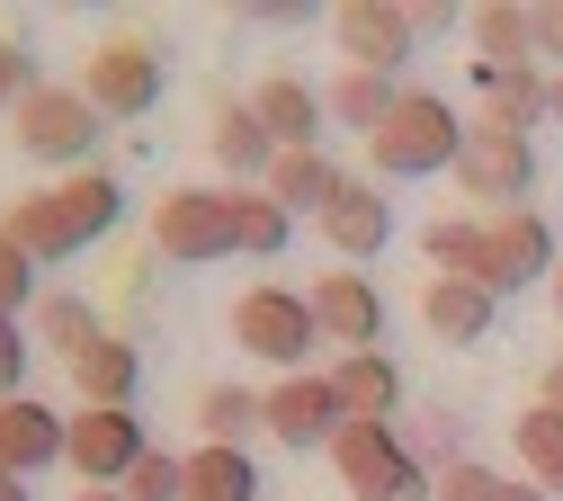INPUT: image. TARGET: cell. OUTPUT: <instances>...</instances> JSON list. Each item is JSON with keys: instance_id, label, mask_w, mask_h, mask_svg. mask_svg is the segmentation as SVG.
Masks as SVG:
<instances>
[{"instance_id": "1", "label": "cell", "mask_w": 563, "mask_h": 501, "mask_svg": "<svg viewBox=\"0 0 563 501\" xmlns=\"http://www.w3.org/2000/svg\"><path fill=\"white\" fill-rule=\"evenodd\" d=\"M117 215H125L117 171H73V179H54V188L19 197L10 215H0V233H10V242L45 269V260H73V251L108 242V233H117Z\"/></svg>"}, {"instance_id": "2", "label": "cell", "mask_w": 563, "mask_h": 501, "mask_svg": "<svg viewBox=\"0 0 563 501\" xmlns=\"http://www.w3.org/2000/svg\"><path fill=\"white\" fill-rule=\"evenodd\" d=\"M465 134H474V126H465L439 90H402L394 117L367 134V162H376L385 179H439V171H456Z\"/></svg>"}, {"instance_id": "3", "label": "cell", "mask_w": 563, "mask_h": 501, "mask_svg": "<svg viewBox=\"0 0 563 501\" xmlns=\"http://www.w3.org/2000/svg\"><path fill=\"white\" fill-rule=\"evenodd\" d=\"M331 466H340L349 501H439V475L402 448L394 421H349L331 439Z\"/></svg>"}, {"instance_id": "4", "label": "cell", "mask_w": 563, "mask_h": 501, "mask_svg": "<svg viewBox=\"0 0 563 501\" xmlns=\"http://www.w3.org/2000/svg\"><path fill=\"white\" fill-rule=\"evenodd\" d=\"M153 251L179 269L242 260V188H170L153 206Z\"/></svg>"}, {"instance_id": "5", "label": "cell", "mask_w": 563, "mask_h": 501, "mask_svg": "<svg viewBox=\"0 0 563 501\" xmlns=\"http://www.w3.org/2000/svg\"><path fill=\"white\" fill-rule=\"evenodd\" d=\"M233 340L260 358V368H287V377H305V358H313V340H322L313 296H296V286H251V296L233 305Z\"/></svg>"}, {"instance_id": "6", "label": "cell", "mask_w": 563, "mask_h": 501, "mask_svg": "<svg viewBox=\"0 0 563 501\" xmlns=\"http://www.w3.org/2000/svg\"><path fill=\"white\" fill-rule=\"evenodd\" d=\"M456 188L483 215H519L537 197V143L528 134H501V126H474L465 153H456Z\"/></svg>"}, {"instance_id": "7", "label": "cell", "mask_w": 563, "mask_h": 501, "mask_svg": "<svg viewBox=\"0 0 563 501\" xmlns=\"http://www.w3.org/2000/svg\"><path fill=\"white\" fill-rule=\"evenodd\" d=\"M81 99H90L99 117H117V126L153 117V108H162V54H153L144 36H99L90 63H81Z\"/></svg>"}, {"instance_id": "8", "label": "cell", "mask_w": 563, "mask_h": 501, "mask_svg": "<svg viewBox=\"0 0 563 501\" xmlns=\"http://www.w3.org/2000/svg\"><path fill=\"white\" fill-rule=\"evenodd\" d=\"M10 134H19V153H36V162H81L90 143L108 134V117H99L81 90L45 81V90H27V99L10 108Z\"/></svg>"}, {"instance_id": "9", "label": "cell", "mask_w": 563, "mask_h": 501, "mask_svg": "<svg viewBox=\"0 0 563 501\" xmlns=\"http://www.w3.org/2000/svg\"><path fill=\"white\" fill-rule=\"evenodd\" d=\"M563 260H554V225L537 206H519V215H483V269H474V286H492V296H510V286H537V277H554Z\"/></svg>"}, {"instance_id": "10", "label": "cell", "mask_w": 563, "mask_h": 501, "mask_svg": "<svg viewBox=\"0 0 563 501\" xmlns=\"http://www.w3.org/2000/svg\"><path fill=\"white\" fill-rule=\"evenodd\" d=\"M260 429H268L277 448H331L340 429H349V412H340L331 377H277L260 394Z\"/></svg>"}, {"instance_id": "11", "label": "cell", "mask_w": 563, "mask_h": 501, "mask_svg": "<svg viewBox=\"0 0 563 501\" xmlns=\"http://www.w3.org/2000/svg\"><path fill=\"white\" fill-rule=\"evenodd\" d=\"M153 457V439H144V421L134 412H73V448H63V466H73L81 483H125L134 466Z\"/></svg>"}, {"instance_id": "12", "label": "cell", "mask_w": 563, "mask_h": 501, "mask_svg": "<svg viewBox=\"0 0 563 501\" xmlns=\"http://www.w3.org/2000/svg\"><path fill=\"white\" fill-rule=\"evenodd\" d=\"M331 36H340V54L358 63V72H394L411 63V45H420V28H411V10H394V0H340L331 10Z\"/></svg>"}, {"instance_id": "13", "label": "cell", "mask_w": 563, "mask_h": 501, "mask_svg": "<svg viewBox=\"0 0 563 501\" xmlns=\"http://www.w3.org/2000/svg\"><path fill=\"white\" fill-rule=\"evenodd\" d=\"M63 448H73V412H54L45 394H19V403H0V475L36 483L45 466H63Z\"/></svg>"}, {"instance_id": "14", "label": "cell", "mask_w": 563, "mask_h": 501, "mask_svg": "<svg viewBox=\"0 0 563 501\" xmlns=\"http://www.w3.org/2000/svg\"><path fill=\"white\" fill-rule=\"evenodd\" d=\"M313 323H322V340H331L340 358H358V349L385 340V296H376L358 269H331V277L313 286Z\"/></svg>"}, {"instance_id": "15", "label": "cell", "mask_w": 563, "mask_h": 501, "mask_svg": "<svg viewBox=\"0 0 563 501\" xmlns=\"http://www.w3.org/2000/svg\"><path fill=\"white\" fill-rule=\"evenodd\" d=\"M251 117L268 126L277 153H313L331 108H322V90H313V81H296V72H260V81H251Z\"/></svg>"}, {"instance_id": "16", "label": "cell", "mask_w": 563, "mask_h": 501, "mask_svg": "<svg viewBox=\"0 0 563 501\" xmlns=\"http://www.w3.org/2000/svg\"><path fill=\"white\" fill-rule=\"evenodd\" d=\"M322 242H331L349 269H367V260L394 242V206H385V188H376V179H349V188L322 206Z\"/></svg>"}, {"instance_id": "17", "label": "cell", "mask_w": 563, "mask_h": 501, "mask_svg": "<svg viewBox=\"0 0 563 501\" xmlns=\"http://www.w3.org/2000/svg\"><path fill=\"white\" fill-rule=\"evenodd\" d=\"M492 314H501V296L474 286V277H430V286H420V323H430L448 349H474L492 331Z\"/></svg>"}, {"instance_id": "18", "label": "cell", "mask_w": 563, "mask_h": 501, "mask_svg": "<svg viewBox=\"0 0 563 501\" xmlns=\"http://www.w3.org/2000/svg\"><path fill=\"white\" fill-rule=\"evenodd\" d=\"M474 90H483V126H501V134H537V117H554V81H545V72H492V63H474Z\"/></svg>"}, {"instance_id": "19", "label": "cell", "mask_w": 563, "mask_h": 501, "mask_svg": "<svg viewBox=\"0 0 563 501\" xmlns=\"http://www.w3.org/2000/svg\"><path fill=\"white\" fill-rule=\"evenodd\" d=\"M73 385H81V403L90 412H134V385H144V349H134L125 331H108L81 368H73Z\"/></svg>"}, {"instance_id": "20", "label": "cell", "mask_w": 563, "mask_h": 501, "mask_svg": "<svg viewBox=\"0 0 563 501\" xmlns=\"http://www.w3.org/2000/svg\"><path fill=\"white\" fill-rule=\"evenodd\" d=\"M206 143H216V162L233 171V188H260V179L277 171V143H268V126L251 117V99H224V108H216V134H206Z\"/></svg>"}, {"instance_id": "21", "label": "cell", "mask_w": 563, "mask_h": 501, "mask_svg": "<svg viewBox=\"0 0 563 501\" xmlns=\"http://www.w3.org/2000/svg\"><path fill=\"white\" fill-rule=\"evenodd\" d=\"M260 188H268L277 206H287V215H313V225H322V206L349 188V171H340V162L322 153V143H313V153H277V171H268Z\"/></svg>"}, {"instance_id": "22", "label": "cell", "mask_w": 563, "mask_h": 501, "mask_svg": "<svg viewBox=\"0 0 563 501\" xmlns=\"http://www.w3.org/2000/svg\"><path fill=\"white\" fill-rule=\"evenodd\" d=\"M331 394H340L349 421H394V412H402V377H394V358H385V349L340 358V368H331Z\"/></svg>"}, {"instance_id": "23", "label": "cell", "mask_w": 563, "mask_h": 501, "mask_svg": "<svg viewBox=\"0 0 563 501\" xmlns=\"http://www.w3.org/2000/svg\"><path fill=\"white\" fill-rule=\"evenodd\" d=\"M394 99H402V81H385V72H358V63H340L331 90H322L331 126H349V134H376V126L394 117Z\"/></svg>"}, {"instance_id": "24", "label": "cell", "mask_w": 563, "mask_h": 501, "mask_svg": "<svg viewBox=\"0 0 563 501\" xmlns=\"http://www.w3.org/2000/svg\"><path fill=\"white\" fill-rule=\"evenodd\" d=\"M268 483H260V466H251V448H188V492L179 501H260Z\"/></svg>"}, {"instance_id": "25", "label": "cell", "mask_w": 563, "mask_h": 501, "mask_svg": "<svg viewBox=\"0 0 563 501\" xmlns=\"http://www.w3.org/2000/svg\"><path fill=\"white\" fill-rule=\"evenodd\" d=\"M474 45L492 72H537V10H510V0H492V10H474Z\"/></svg>"}, {"instance_id": "26", "label": "cell", "mask_w": 563, "mask_h": 501, "mask_svg": "<svg viewBox=\"0 0 563 501\" xmlns=\"http://www.w3.org/2000/svg\"><path fill=\"white\" fill-rule=\"evenodd\" d=\"M99 340H108L99 305H81V296H45V305H36V349H54L63 368H81Z\"/></svg>"}, {"instance_id": "27", "label": "cell", "mask_w": 563, "mask_h": 501, "mask_svg": "<svg viewBox=\"0 0 563 501\" xmlns=\"http://www.w3.org/2000/svg\"><path fill=\"white\" fill-rule=\"evenodd\" d=\"M510 448H519V466H528V483H563V412H545V403H528L519 421H510Z\"/></svg>"}, {"instance_id": "28", "label": "cell", "mask_w": 563, "mask_h": 501, "mask_svg": "<svg viewBox=\"0 0 563 501\" xmlns=\"http://www.w3.org/2000/svg\"><path fill=\"white\" fill-rule=\"evenodd\" d=\"M197 429H206V448H242L260 429V394L251 385H206L197 394Z\"/></svg>"}, {"instance_id": "29", "label": "cell", "mask_w": 563, "mask_h": 501, "mask_svg": "<svg viewBox=\"0 0 563 501\" xmlns=\"http://www.w3.org/2000/svg\"><path fill=\"white\" fill-rule=\"evenodd\" d=\"M420 251H430L439 277H474V269H483V225H465V215H439V225L420 233Z\"/></svg>"}, {"instance_id": "30", "label": "cell", "mask_w": 563, "mask_h": 501, "mask_svg": "<svg viewBox=\"0 0 563 501\" xmlns=\"http://www.w3.org/2000/svg\"><path fill=\"white\" fill-rule=\"evenodd\" d=\"M287 233H296V215L277 206L268 188H242V260H277Z\"/></svg>"}, {"instance_id": "31", "label": "cell", "mask_w": 563, "mask_h": 501, "mask_svg": "<svg viewBox=\"0 0 563 501\" xmlns=\"http://www.w3.org/2000/svg\"><path fill=\"white\" fill-rule=\"evenodd\" d=\"M117 492H125V501H179V492H188V457H170V448H153V457L134 466V475H125Z\"/></svg>"}, {"instance_id": "32", "label": "cell", "mask_w": 563, "mask_h": 501, "mask_svg": "<svg viewBox=\"0 0 563 501\" xmlns=\"http://www.w3.org/2000/svg\"><path fill=\"white\" fill-rule=\"evenodd\" d=\"M27 305H45V296H36V260H27V251H19L10 233H0V314L19 323Z\"/></svg>"}, {"instance_id": "33", "label": "cell", "mask_w": 563, "mask_h": 501, "mask_svg": "<svg viewBox=\"0 0 563 501\" xmlns=\"http://www.w3.org/2000/svg\"><path fill=\"white\" fill-rule=\"evenodd\" d=\"M402 448H411L420 466H430V475H448V466H456V429H448V412H420Z\"/></svg>"}, {"instance_id": "34", "label": "cell", "mask_w": 563, "mask_h": 501, "mask_svg": "<svg viewBox=\"0 0 563 501\" xmlns=\"http://www.w3.org/2000/svg\"><path fill=\"white\" fill-rule=\"evenodd\" d=\"M510 492V475H492V466H474V457H456L448 475H439V501H501Z\"/></svg>"}, {"instance_id": "35", "label": "cell", "mask_w": 563, "mask_h": 501, "mask_svg": "<svg viewBox=\"0 0 563 501\" xmlns=\"http://www.w3.org/2000/svg\"><path fill=\"white\" fill-rule=\"evenodd\" d=\"M27 358H36V349H27V331L0 314V403H19V394H27Z\"/></svg>"}, {"instance_id": "36", "label": "cell", "mask_w": 563, "mask_h": 501, "mask_svg": "<svg viewBox=\"0 0 563 501\" xmlns=\"http://www.w3.org/2000/svg\"><path fill=\"white\" fill-rule=\"evenodd\" d=\"M27 90H45V81H36V54H27L19 36H0V108H19Z\"/></svg>"}, {"instance_id": "37", "label": "cell", "mask_w": 563, "mask_h": 501, "mask_svg": "<svg viewBox=\"0 0 563 501\" xmlns=\"http://www.w3.org/2000/svg\"><path fill=\"white\" fill-rule=\"evenodd\" d=\"M537 45H545V63H563V0H545V10H537Z\"/></svg>"}, {"instance_id": "38", "label": "cell", "mask_w": 563, "mask_h": 501, "mask_svg": "<svg viewBox=\"0 0 563 501\" xmlns=\"http://www.w3.org/2000/svg\"><path fill=\"white\" fill-rule=\"evenodd\" d=\"M537 403H545V412H563V358H554V368H545V385H537Z\"/></svg>"}, {"instance_id": "39", "label": "cell", "mask_w": 563, "mask_h": 501, "mask_svg": "<svg viewBox=\"0 0 563 501\" xmlns=\"http://www.w3.org/2000/svg\"><path fill=\"white\" fill-rule=\"evenodd\" d=\"M501 501H554V492H545V483H510Z\"/></svg>"}, {"instance_id": "40", "label": "cell", "mask_w": 563, "mask_h": 501, "mask_svg": "<svg viewBox=\"0 0 563 501\" xmlns=\"http://www.w3.org/2000/svg\"><path fill=\"white\" fill-rule=\"evenodd\" d=\"M73 501H125V492H117V483H81Z\"/></svg>"}, {"instance_id": "41", "label": "cell", "mask_w": 563, "mask_h": 501, "mask_svg": "<svg viewBox=\"0 0 563 501\" xmlns=\"http://www.w3.org/2000/svg\"><path fill=\"white\" fill-rule=\"evenodd\" d=\"M0 501H36V492H27V483H19V475H0Z\"/></svg>"}, {"instance_id": "42", "label": "cell", "mask_w": 563, "mask_h": 501, "mask_svg": "<svg viewBox=\"0 0 563 501\" xmlns=\"http://www.w3.org/2000/svg\"><path fill=\"white\" fill-rule=\"evenodd\" d=\"M554 323H563V269H554Z\"/></svg>"}, {"instance_id": "43", "label": "cell", "mask_w": 563, "mask_h": 501, "mask_svg": "<svg viewBox=\"0 0 563 501\" xmlns=\"http://www.w3.org/2000/svg\"><path fill=\"white\" fill-rule=\"evenodd\" d=\"M554 126H563V72H554Z\"/></svg>"}, {"instance_id": "44", "label": "cell", "mask_w": 563, "mask_h": 501, "mask_svg": "<svg viewBox=\"0 0 563 501\" xmlns=\"http://www.w3.org/2000/svg\"><path fill=\"white\" fill-rule=\"evenodd\" d=\"M554 501H563V483H554Z\"/></svg>"}]
</instances>
